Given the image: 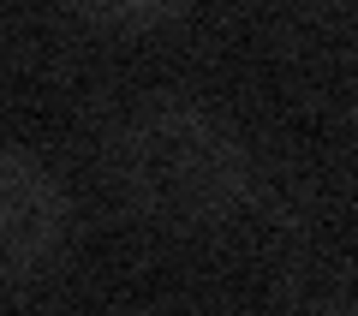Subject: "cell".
<instances>
[{"label":"cell","instance_id":"cell-1","mask_svg":"<svg viewBox=\"0 0 358 316\" xmlns=\"http://www.w3.org/2000/svg\"><path fill=\"white\" fill-rule=\"evenodd\" d=\"M114 185L155 227H209L245 191V150L215 114L162 101L114 138Z\"/></svg>","mask_w":358,"mask_h":316},{"label":"cell","instance_id":"cell-2","mask_svg":"<svg viewBox=\"0 0 358 316\" xmlns=\"http://www.w3.org/2000/svg\"><path fill=\"white\" fill-rule=\"evenodd\" d=\"M66 239V191L42 161L0 150V275H30Z\"/></svg>","mask_w":358,"mask_h":316}]
</instances>
